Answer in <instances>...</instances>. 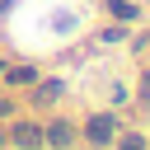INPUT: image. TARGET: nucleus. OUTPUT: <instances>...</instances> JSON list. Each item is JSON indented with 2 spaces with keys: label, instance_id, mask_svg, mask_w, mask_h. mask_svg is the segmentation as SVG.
Instances as JSON below:
<instances>
[{
  "label": "nucleus",
  "instance_id": "obj_1",
  "mask_svg": "<svg viewBox=\"0 0 150 150\" xmlns=\"http://www.w3.org/2000/svg\"><path fill=\"white\" fill-rule=\"evenodd\" d=\"M112 131H117V127H112V117H89V141H94V145H108V141H112Z\"/></svg>",
  "mask_w": 150,
  "mask_h": 150
},
{
  "label": "nucleus",
  "instance_id": "obj_4",
  "mask_svg": "<svg viewBox=\"0 0 150 150\" xmlns=\"http://www.w3.org/2000/svg\"><path fill=\"white\" fill-rule=\"evenodd\" d=\"M122 150H145V141H141V136H127V141H122Z\"/></svg>",
  "mask_w": 150,
  "mask_h": 150
},
{
  "label": "nucleus",
  "instance_id": "obj_3",
  "mask_svg": "<svg viewBox=\"0 0 150 150\" xmlns=\"http://www.w3.org/2000/svg\"><path fill=\"white\" fill-rule=\"evenodd\" d=\"M47 141L52 145H70V122H52L47 127Z\"/></svg>",
  "mask_w": 150,
  "mask_h": 150
},
{
  "label": "nucleus",
  "instance_id": "obj_2",
  "mask_svg": "<svg viewBox=\"0 0 150 150\" xmlns=\"http://www.w3.org/2000/svg\"><path fill=\"white\" fill-rule=\"evenodd\" d=\"M14 141H19V145H38L42 136H38V127H33V122H19V127H14Z\"/></svg>",
  "mask_w": 150,
  "mask_h": 150
}]
</instances>
